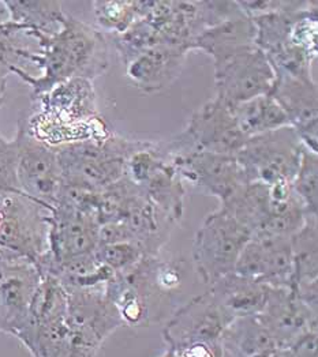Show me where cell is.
Listing matches in <instances>:
<instances>
[{
  "mask_svg": "<svg viewBox=\"0 0 318 357\" xmlns=\"http://www.w3.org/2000/svg\"><path fill=\"white\" fill-rule=\"evenodd\" d=\"M27 33L37 41L38 48L30 63L41 70V75L34 77L20 67H13L10 73L29 85L33 100L73 78L93 82L110 66V47L103 31L71 15H64L55 33Z\"/></svg>",
  "mask_w": 318,
  "mask_h": 357,
  "instance_id": "obj_1",
  "label": "cell"
},
{
  "mask_svg": "<svg viewBox=\"0 0 318 357\" xmlns=\"http://www.w3.org/2000/svg\"><path fill=\"white\" fill-rule=\"evenodd\" d=\"M41 111L27 119L40 141L60 146L85 139H104L113 134L97 111L93 82L73 78L37 98Z\"/></svg>",
  "mask_w": 318,
  "mask_h": 357,
  "instance_id": "obj_2",
  "label": "cell"
},
{
  "mask_svg": "<svg viewBox=\"0 0 318 357\" xmlns=\"http://www.w3.org/2000/svg\"><path fill=\"white\" fill-rule=\"evenodd\" d=\"M220 208L243 224L253 236L291 238L308 217L303 204L287 183H247Z\"/></svg>",
  "mask_w": 318,
  "mask_h": 357,
  "instance_id": "obj_3",
  "label": "cell"
},
{
  "mask_svg": "<svg viewBox=\"0 0 318 357\" xmlns=\"http://www.w3.org/2000/svg\"><path fill=\"white\" fill-rule=\"evenodd\" d=\"M143 145L111 134L104 139H85L54 146L58 153L62 181L103 190L126 175L127 158Z\"/></svg>",
  "mask_w": 318,
  "mask_h": 357,
  "instance_id": "obj_4",
  "label": "cell"
},
{
  "mask_svg": "<svg viewBox=\"0 0 318 357\" xmlns=\"http://www.w3.org/2000/svg\"><path fill=\"white\" fill-rule=\"evenodd\" d=\"M0 259L36 268L50 251V213L25 195L0 197Z\"/></svg>",
  "mask_w": 318,
  "mask_h": 357,
  "instance_id": "obj_5",
  "label": "cell"
},
{
  "mask_svg": "<svg viewBox=\"0 0 318 357\" xmlns=\"http://www.w3.org/2000/svg\"><path fill=\"white\" fill-rule=\"evenodd\" d=\"M252 236V232L224 208L209 214L193 241V262L203 284L210 287L232 273Z\"/></svg>",
  "mask_w": 318,
  "mask_h": 357,
  "instance_id": "obj_6",
  "label": "cell"
},
{
  "mask_svg": "<svg viewBox=\"0 0 318 357\" xmlns=\"http://www.w3.org/2000/svg\"><path fill=\"white\" fill-rule=\"evenodd\" d=\"M303 149L296 131L286 126L249 138L235 157L249 183L291 184L298 172Z\"/></svg>",
  "mask_w": 318,
  "mask_h": 357,
  "instance_id": "obj_7",
  "label": "cell"
},
{
  "mask_svg": "<svg viewBox=\"0 0 318 357\" xmlns=\"http://www.w3.org/2000/svg\"><path fill=\"white\" fill-rule=\"evenodd\" d=\"M163 146L185 181L208 195L227 202L245 184L247 178L235 155L201 150L179 149L171 141H163Z\"/></svg>",
  "mask_w": 318,
  "mask_h": 357,
  "instance_id": "obj_8",
  "label": "cell"
},
{
  "mask_svg": "<svg viewBox=\"0 0 318 357\" xmlns=\"http://www.w3.org/2000/svg\"><path fill=\"white\" fill-rule=\"evenodd\" d=\"M14 139L18 149L17 178L22 194L52 210L57 205L62 184L57 149L36 138L28 128L27 119L18 121Z\"/></svg>",
  "mask_w": 318,
  "mask_h": 357,
  "instance_id": "obj_9",
  "label": "cell"
},
{
  "mask_svg": "<svg viewBox=\"0 0 318 357\" xmlns=\"http://www.w3.org/2000/svg\"><path fill=\"white\" fill-rule=\"evenodd\" d=\"M213 66L216 98L229 107L269 94L275 82V73L257 45Z\"/></svg>",
  "mask_w": 318,
  "mask_h": 357,
  "instance_id": "obj_10",
  "label": "cell"
},
{
  "mask_svg": "<svg viewBox=\"0 0 318 357\" xmlns=\"http://www.w3.org/2000/svg\"><path fill=\"white\" fill-rule=\"evenodd\" d=\"M171 141L180 149L235 155L247 138L239 130L231 108L215 97L193 112L186 128Z\"/></svg>",
  "mask_w": 318,
  "mask_h": 357,
  "instance_id": "obj_11",
  "label": "cell"
},
{
  "mask_svg": "<svg viewBox=\"0 0 318 357\" xmlns=\"http://www.w3.org/2000/svg\"><path fill=\"white\" fill-rule=\"evenodd\" d=\"M231 317L209 291L179 307L163 330L168 349L197 344H217L231 324Z\"/></svg>",
  "mask_w": 318,
  "mask_h": 357,
  "instance_id": "obj_12",
  "label": "cell"
},
{
  "mask_svg": "<svg viewBox=\"0 0 318 357\" xmlns=\"http://www.w3.org/2000/svg\"><path fill=\"white\" fill-rule=\"evenodd\" d=\"M48 221L50 251L37 266L41 275L63 261L96 252L100 225L92 213L57 205Z\"/></svg>",
  "mask_w": 318,
  "mask_h": 357,
  "instance_id": "obj_13",
  "label": "cell"
},
{
  "mask_svg": "<svg viewBox=\"0 0 318 357\" xmlns=\"http://www.w3.org/2000/svg\"><path fill=\"white\" fill-rule=\"evenodd\" d=\"M235 273L256 280L269 288L292 289L294 264L291 238L252 236L242 250Z\"/></svg>",
  "mask_w": 318,
  "mask_h": 357,
  "instance_id": "obj_14",
  "label": "cell"
},
{
  "mask_svg": "<svg viewBox=\"0 0 318 357\" xmlns=\"http://www.w3.org/2000/svg\"><path fill=\"white\" fill-rule=\"evenodd\" d=\"M41 273L25 261L0 259V331L20 337L29 324L30 307Z\"/></svg>",
  "mask_w": 318,
  "mask_h": 357,
  "instance_id": "obj_15",
  "label": "cell"
},
{
  "mask_svg": "<svg viewBox=\"0 0 318 357\" xmlns=\"http://www.w3.org/2000/svg\"><path fill=\"white\" fill-rule=\"evenodd\" d=\"M67 292L68 328L100 345L123 326L115 304L106 294V288L70 289Z\"/></svg>",
  "mask_w": 318,
  "mask_h": 357,
  "instance_id": "obj_16",
  "label": "cell"
},
{
  "mask_svg": "<svg viewBox=\"0 0 318 357\" xmlns=\"http://www.w3.org/2000/svg\"><path fill=\"white\" fill-rule=\"evenodd\" d=\"M269 94L286 112L303 146L318 154V93L315 79L275 77Z\"/></svg>",
  "mask_w": 318,
  "mask_h": 357,
  "instance_id": "obj_17",
  "label": "cell"
},
{
  "mask_svg": "<svg viewBox=\"0 0 318 357\" xmlns=\"http://www.w3.org/2000/svg\"><path fill=\"white\" fill-rule=\"evenodd\" d=\"M317 311L303 304L292 289L270 288L259 318L279 349H286L308 331L318 330Z\"/></svg>",
  "mask_w": 318,
  "mask_h": 357,
  "instance_id": "obj_18",
  "label": "cell"
},
{
  "mask_svg": "<svg viewBox=\"0 0 318 357\" xmlns=\"http://www.w3.org/2000/svg\"><path fill=\"white\" fill-rule=\"evenodd\" d=\"M187 52L167 44H156L126 66L127 78L146 94L170 88L179 78Z\"/></svg>",
  "mask_w": 318,
  "mask_h": 357,
  "instance_id": "obj_19",
  "label": "cell"
},
{
  "mask_svg": "<svg viewBox=\"0 0 318 357\" xmlns=\"http://www.w3.org/2000/svg\"><path fill=\"white\" fill-rule=\"evenodd\" d=\"M232 319L260 315L270 288L235 271L222 277L208 289Z\"/></svg>",
  "mask_w": 318,
  "mask_h": 357,
  "instance_id": "obj_20",
  "label": "cell"
},
{
  "mask_svg": "<svg viewBox=\"0 0 318 357\" xmlns=\"http://www.w3.org/2000/svg\"><path fill=\"white\" fill-rule=\"evenodd\" d=\"M252 47H256V26L252 18L245 17L203 30L191 51H203L216 64Z\"/></svg>",
  "mask_w": 318,
  "mask_h": 357,
  "instance_id": "obj_21",
  "label": "cell"
},
{
  "mask_svg": "<svg viewBox=\"0 0 318 357\" xmlns=\"http://www.w3.org/2000/svg\"><path fill=\"white\" fill-rule=\"evenodd\" d=\"M163 146V142H161ZM164 155L153 172L146 178L141 190L146 198L159 208L173 224L180 221L185 210L186 190L171 158L164 149Z\"/></svg>",
  "mask_w": 318,
  "mask_h": 357,
  "instance_id": "obj_22",
  "label": "cell"
},
{
  "mask_svg": "<svg viewBox=\"0 0 318 357\" xmlns=\"http://www.w3.org/2000/svg\"><path fill=\"white\" fill-rule=\"evenodd\" d=\"M222 345L224 357H273L280 351L259 315L232 321Z\"/></svg>",
  "mask_w": 318,
  "mask_h": 357,
  "instance_id": "obj_23",
  "label": "cell"
},
{
  "mask_svg": "<svg viewBox=\"0 0 318 357\" xmlns=\"http://www.w3.org/2000/svg\"><path fill=\"white\" fill-rule=\"evenodd\" d=\"M230 108L239 130L247 139L291 126L286 112L270 94L257 96Z\"/></svg>",
  "mask_w": 318,
  "mask_h": 357,
  "instance_id": "obj_24",
  "label": "cell"
},
{
  "mask_svg": "<svg viewBox=\"0 0 318 357\" xmlns=\"http://www.w3.org/2000/svg\"><path fill=\"white\" fill-rule=\"evenodd\" d=\"M318 215H308L302 228L291 236L294 264L292 291L318 287Z\"/></svg>",
  "mask_w": 318,
  "mask_h": 357,
  "instance_id": "obj_25",
  "label": "cell"
},
{
  "mask_svg": "<svg viewBox=\"0 0 318 357\" xmlns=\"http://www.w3.org/2000/svg\"><path fill=\"white\" fill-rule=\"evenodd\" d=\"M10 21L24 25L33 31L55 33L66 15L60 1L40 0H3Z\"/></svg>",
  "mask_w": 318,
  "mask_h": 357,
  "instance_id": "obj_26",
  "label": "cell"
},
{
  "mask_svg": "<svg viewBox=\"0 0 318 357\" xmlns=\"http://www.w3.org/2000/svg\"><path fill=\"white\" fill-rule=\"evenodd\" d=\"M150 1L99 0L93 1L94 18L100 30L122 34L138 20L144 18Z\"/></svg>",
  "mask_w": 318,
  "mask_h": 357,
  "instance_id": "obj_27",
  "label": "cell"
},
{
  "mask_svg": "<svg viewBox=\"0 0 318 357\" xmlns=\"http://www.w3.org/2000/svg\"><path fill=\"white\" fill-rule=\"evenodd\" d=\"M308 215H318V154L303 149L298 172L291 183Z\"/></svg>",
  "mask_w": 318,
  "mask_h": 357,
  "instance_id": "obj_28",
  "label": "cell"
},
{
  "mask_svg": "<svg viewBox=\"0 0 318 357\" xmlns=\"http://www.w3.org/2000/svg\"><path fill=\"white\" fill-rule=\"evenodd\" d=\"M156 44H159L157 30L144 18L133 24L124 33L114 36V45L124 66Z\"/></svg>",
  "mask_w": 318,
  "mask_h": 357,
  "instance_id": "obj_29",
  "label": "cell"
},
{
  "mask_svg": "<svg viewBox=\"0 0 318 357\" xmlns=\"http://www.w3.org/2000/svg\"><path fill=\"white\" fill-rule=\"evenodd\" d=\"M144 257L143 248L134 241L99 245L96 250V258L99 259V262L108 266L115 273H120L134 266Z\"/></svg>",
  "mask_w": 318,
  "mask_h": 357,
  "instance_id": "obj_30",
  "label": "cell"
},
{
  "mask_svg": "<svg viewBox=\"0 0 318 357\" xmlns=\"http://www.w3.org/2000/svg\"><path fill=\"white\" fill-rule=\"evenodd\" d=\"M18 149L15 139H6L0 144V197L24 195L17 178Z\"/></svg>",
  "mask_w": 318,
  "mask_h": 357,
  "instance_id": "obj_31",
  "label": "cell"
},
{
  "mask_svg": "<svg viewBox=\"0 0 318 357\" xmlns=\"http://www.w3.org/2000/svg\"><path fill=\"white\" fill-rule=\"evenodd\" d=\"M198 10H200L203 30L231 20L246 17V14L243 13L238 1H227V0L205 1L203 0V1H198Z\"/></svg>",
  "mask_w": 318,
  "mask_h": 357,
  "instance_id": "obj_32",
  "label": "cell"
},
{
  "mask_svg": "<svg viewBox=\"0 0 318 357\" xmlns=\"http://www.w3.org/2000/svg\"><path fill=\"white\" fill-rule=\"evenodd\" d=\"M280 351L283 357H318V330L308 331Z\"/></svg>",
  "mask_w": 318,
  "mask_h": 357,
  "instance_id": "obj_33",
  "label": "cell"
},
{
  "mask_svg": "<svg viewBox=\"0 0 318 357\" xmlns=\"http://www.w3.org/2000/svg\"><path fill=\"white\" fill-rule=\"evenodd\" d=\"M8 20H10L8 11H7L6 6H4V1L1 0V1H0V24H1V22H6V21H8Z\"/></svg>",
  "mask_w": 318,
  "mask_h": 357,
  "instance_id": "obj_34",
  "label": "cell"
},
{
  "mask_svg": "<svg viewBox=\"0 0 318 357\" xmlns=\"http://www.w3.org/2000/svg\"><path fill=\"white\" fill-rule=\"evenodd\" d=\"M159 357H175V355L173 354V352H171V351H170V349H168V348H167V349L164 351V354H163L161 356Z\"/></svg>",
  "mask_w": 318,
  "mask_h": 357,
  "instance_id": "obj_35",
  "label": "cell"
},
{
  "mask_svg": "<svg viewBox=\"0 0 318 357\" xmlns=\"http://www.w3.org/2000/svg\"><path fill=\"white\" fill-rule=\"evenodd\" d=\"M273 357H283V354H282V351H279V352H277V354H276V355H275V356Z\"/></svg>",
  "mask_w": 318,
  "mask_h": 357,
  "instance_id": "obj_36",
  "label": "cell"
},
{
  "mask_svg": "<svg viewBox=\"0 0 318 357\" xmlns=\"http://www.w3.org/2000/svg\"><path fill=\"white\" fill-rule=\"evenodd\" d=\"M3 141H4V137H1V135H0V144H1Z\"/></svg>",
  "mask_w": 318,
  "mask_h": 357,
  "instance_id": "obj_37",
  "label": "cell"
},
{
  "mask_svg": "<svg viewBox=\"0 0 318 357\" xmlns=\"http://www.w3.org/2000/svg\"><path fill=\"white\" fill-rule=\"evenodd\" d=\"M0 220H1V211H0Z\"/></svg>",
  "mask_w": 318,
  "mask_h": 357,
  "instance_id": "obj_38",
  "label": "cell"
}]
</instances>
